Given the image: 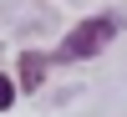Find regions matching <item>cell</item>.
Returning a JSON list of instances; mask_svg holds the SVG:
<instances>
[{
    "instance_id": "7a4b0ae2",
    "label": "cell",
    "mask_w": 127,
    "mask_h": 117,
    "mask_svg": "<svg viewBox=\"0 0 127 117\" xmlns=\"http://www.w3.org/2000/svg\"><path fill=\"white\" fill-rule=\"evenodd\" d=\"M15 77H20V92H36L41 81H46V66H51V56H41V51H20V61H15Z\"/></svg>"
},
{
    "instance_id": "3957f363",
    "label": "cell",
    "mask_w": 127,
    "mask_h": 117,
    "mask_svg": "<svg viewBox=\"0 0 127 117\" xmlns=\"http://www.w3.org/2000/svg\"><path fill=\"white\" fill-rule=\"evenodd\" d=\"M5 107H15V77L0 71V112H5Z\"/></svg>"
},
{
    "instance_id": "6da1fadb",
    "label": "cell",
    "mask_w": 127,
    "mask_h": 117,
    "mask_svg": "<svg viewBox=\"0 0 127 117\" xmlns=\"http://www.w3.org/2000/svg\"><path fill=\"white\" fill-rule=\"evenodd\" d=\"M117 36V15H87L81 26L66 31V41L56 46V61H87V56H102V46H112Z\"/></svg>"
}]
</instances>
